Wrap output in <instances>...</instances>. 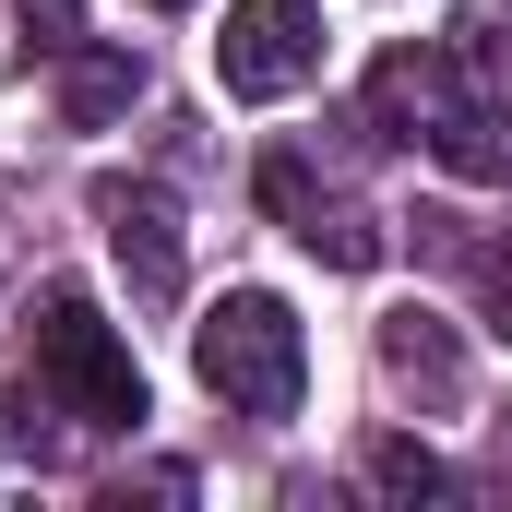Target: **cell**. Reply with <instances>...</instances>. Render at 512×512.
Returning a JSON list of instances; mask_svg holds the SVG:
<instances>
[{
    "label": "cell",
    "instance_id": "1",
    "mask_svg": "<svg viewBox=\"0 0 512 512\" xmlns=\"http://www.w3.org/2000/svg\"><path fill=\"white\" fill-rule=\"evenodd\" d=\"M191 370L215 405L239 417H298V382H310V334L274 286H227L203 322H191Z\"/></svg>",
    "mask_w": 512,
    "mask_h": 512
},
{
    "label": "cell",
    "instance_id": "2",
    "mask_svg": "<svg viewBox=\"0 0 512 512\" xmlns=\"http://www.w3.org/2000/svg\"><path fill=\"white\" fill-rule=\"evenodd\" d=\"M36 382L60 393L84 429H131V417H143V370H131V346L72 298V286L36 298Z\"/></svg>",
    "mask_w": 512,
    "mask_h": 512
},
{
    "label": "cell",
    "instance_id": "3",
    "mask_svg": "<svg viewBox=\"0 0 512 512\" xmlns=\"http://www.w3.org/2000/svg\"><path fill=\"white\" fill-rule=\"evenodd\" d=\"M215 72H227V96H298L310 72H322V12L310 0H239L227 12V36H215Z\"/></svg>",
    "mask_w": 512,
    "mask_h": 512
},
{
    "label": "cell",
    "instance_id": "4",
    "mask_svg": "<svg viewBox=\"0 0 512 512\" xmlns=\"http://www.w3.org/2000/svg\"><path fill=\"white\" fill-rule=\"evenodd\" d=\"M262 203H274V215H286L322 262H334V274H370V262H382V227H370V215H346L298 155H274V167H262Z\"/></svg>",
    "mask_w": 512,
    "mask_h": 512
},
{
    "label": "cell",
    "instance_id": "5",
    "mask_svg": "<svg viewBox=\"0 0 512 512\" xmlns=\"http://www.w3.org/2000/svg\"><path fill=\"white\" fill-rule=\"evenodd\" d=\"M477 84H465V60H441V48H393L382 72H370V108H382L393 143H441V120L465 108Z\"/></svg>",
    "mask_w": 512,
    "mask_h": 512
},
{
    "label": "cell",
    "instance_id": "6",
    "mask_svg": "<svg viewBox=\"0 0 512 512\" xmlns=\"http://www.w3.org/2000/svg\"><path fill=\"white\" fill-rule=\"evenodd\" d=\"M96 215H108V251H120L131 286H143V298H179V203L143 191V179H108Z\"/></svg>",
    "mask_w": 512,
    "mask_h": 512
},
{
    "label": "cell",
    "instance_id": "7",
    "mask_svg": "<svg viewBox=\"0 0 512 512\" xmlns=\"http://www.w3.org/2000/svg\"><path fill=\"white\" fill-rule=\"evenodd\" d=\"M382 370H393L405 393H429V405L465 393V358H453V334H441L429 310H393V322H382Z\"/></svg>",
    "mask_w": 512,
    "mask_h": 512
},
{
    "label": "cell",
    "instance_id": "8",
    "mask_svg": "<svg viewBox=\"0 0 512 512\" xmlns=\"http://www.w3.org/2000/svg\"><path fill=\"white\" fill-rule=\"evenodd\" d=\"M131 96H143V60H131V48H72V72H60V120L72 131L120 120Z\"/></svg>",
    "mask_w": 512,
    "mask_h": 512
},
{
    "label": "cell",
    "instance_id": "9",
    "mask_svg": "<svg viewBox=\"0 0 512 512\" xmlns=\"http://www.w3.org/2000/svg\"><path fill=\"white\" fill-rule=\"evenodd\" d=\"M370 477H382V489H441V465H429L417 441H382V453H370Z\"/></svg>",
    "mask_w": 512,
    "mask_h": 512
},
{
    "label": "cell",
    "instance_id": "10",
    "mask_svg": "<svg viewBox=\"0 0 512 512\" xmlns=\"http://www.w3.org/2000/svg\"><path fill=\"white\" fill-rule=\"evenodd\" d=\"M477 286H489V310H501V334H512V239H477Z\"/></svg>",
    "mask_w": 512,
    "mask_h": 512
},
{
    "label": "cell",
    "instance_id": "11",
    "mask_svg": "<svg viewBox=\"0 0 512 512\" xmlns=\"http://www.w3.org/2000/svg\"><path fill=\"white\" fill-rule=\"evenodd\" d=\"M155 12H179V0H155Z\"/></svg>",
    "mask_w": 512,
    "mask_h": 512
}]
</instances>
